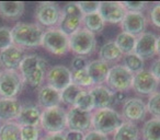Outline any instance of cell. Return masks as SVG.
Returning <instances> with one entry per match:
<instances>
[{
	"label": "cell",
	"instance_id": "1",
	"mask_svg": "<svg viewBox=\"0 0 160 140\" xmlns=\"http://www.w3.org/2000/svg\"><path fill=\"white\" fill-rule=\"evenodd\" d=\"M47 61L36 54L25 55L19 67V72L24 83L32 88H41L45 81Z\"/></svg>",
	"mask_w": 160,
	"mask_h": 140
},
{
	"label": "cell",
	"instance_id": "2",
	"mask_svg": "<svg viewBox=\"0 0 160 140\" xmlns=\"http://www.w3.org/2000/svg\"><path fill=\"white\" fill-rule=\"evenodd\" d=\"M44 30L36 23L19 22L11 29L12 44L22 49L36 48L42 44Z\"/></svg>",
	"mask_w": 160,
	"mask_h": 140
},
{
	"label": "cell",
	"instance_id": "3",
	"mask_svg": "<svg viewBox=\"0 0 160 140\" xmlns=\"http://www.w3.org/2000/svg\"><path fill=\"white\" fill-rule=\"evenodd\" d=\"M123 122L122 115L112 107L94 109L91 117V129L108 136L115 133Z\"/></svg>",
	"mask_w": 160,
	"mask_h": 140
},
{
	"label": "cell",
	"instance_id": "4",
	"mask_svg": "<svg viewBox=\"0 0 160 140\" xmlns=\"http://www.w3.org/2000/svg\"><path fill=\"white\" fill-rule=\"evenodd\" d=\"M40 127L46 133H65L67 130V111L60 106L43 109Z\"/></svg>",
	"mask_w": 160,
	"mask_h": 140
},
{
	"label": "cell",
	"instance_id": "5",
	"mask_svg": "<svg viewBox=\"0 0 160 140\" xmlns=\"http://www.w3.org/2000/svg\"><path fill=\"white\" fill-rule=\"evenodd\" d=\"M83 14L78 2H68L62 8V17L57 27L66 35L70 36L82 27Z\"/></svg>",
	"mask_w": 160,
	"mask_h": 140
},
{
	"label": "cell",
	"instance_id": "6",
	"mask_svg": "<svg viewBox=\"0 0 160 140\" xmlns=\"http://www.w3.org/2000/svg\"><path fill=\"white\" fill-rule=\"evenodd\" d=\"M97 48L96 34L81 27L69 36V51L76 56H89L94 53Z\"/></svg>",
	"mask_w": 160,
	"mask_h": 140
},
{
	"label": "cell",
	"instance_id": "7",
	"mask_svg": "<svg viewBox=\"0 0 160 140\" xmlns=\"http://www.w3.org/2000/svg\"><path fill=\"white\" fill-rule=\"evenodd\" d=\"M41 46L53 55H65L69 51V36L58 27L47 29L43 34Z\"/></svg>",
	"mask_w": 160,
	"mask_h": 140
},
{
	"label": "cell",
	"instance_id": "8",
	"mask_svg": "<svg viewBox=\"0 0 160 140\" xmlns=\"http://www.w3.org/2000/svg\"><path fill=\"white\" fill-rule=\"evenodd\" d=\"M23 87L24 81L19 70H2L0 74V99H16Z\"/></svg>",
	"mask_w": 160,
	"mask_h": 140
},
{
	"label": "cell",
	"instance_id": "9",
	"mask_svg": "<svg viewBox=\"0 0 160 140\" xmlns=\"http://www.w3.org/2000/svg\"><path fill=\"white\" fill-rule=\"evenodd\" d=\"M134 75L129 72L123 65H114L109 70L107 87L113 92H126L132 89Z\"/></svg>",
	"mask_w": 160,
	"mask_h": 140
},
{
	"label": "cell",
	"instance_id": "10",
	"mask_svg": "<svg viewBox=\"0 0 160 140\" xmlns=\"http://www.w3.org/2000/svg\"><path fill=\"white\" fill-rule=\"evenodd\" d=\"M62 17V8L55 2H40L35 8L36 24L41 27H57Z\"/></svg>",
	"mask_w": 160,
	"mask_h": 140
},
{
	"label": "cell",
	"instance_id": "11",
	"mask_svg": "<svg viewBox=\"0 0 160 140\" xmlns=\"http://www.w3.org/2000/svg\"><path fill=\"white\" fill-rule=\"evenodd\" d=\"M45 81L47 85L62 92L69 84H71V70L65 66H53L47 69Z\"/></svg>",
	"mask_w": 160,
	"mask_h": 140
},
{
	"label": "cell",
	"instance_id": "12",
	"mask_svg": "<svg viewBox=\"0 0 160 140\" xmlns=\"http://www.w3.org/2000/svg\"><path fill=\"white\" fill-rule=\"evenodd\" d=\"M92 112H86L71 106L67 111V129L86 133L91 130Z\"/></svg>",
	"mask_w": 160,
	"mask_h": 140
},
{
	"label": "cell",
	"instance_id": "13",
	"mask_svg": "<svg viewBox=\"0 0 160 140\" xmlns=\"http://www.w3.org/2000/svg\"><path fill=\"white\" fill-rule=\"evenodd\" d=\"M159 82L149 70H142L134 75L132 89L142 95H151L157 92Z\"/></svg>",
	"mask_w": 160,
	"mask_h": 140
},
{
	"label": "cell",
	"instance_id": "14",
	"mask_svg": "<svg viewBox=\"0 0 160 140\" xmlns=\"http://www.w3.org/2000/svg\"><path fill=\"white\" fill-rule=\"evenodd\" d=\"M126 8L124 7L123 2L116 1H103L100 2L98 13L101 16L104 22L109 23H121L127 13Z\"/></svg>",
	"mask_w": 160,
	"mask_h": 140
},
{
	"label": "cell",
	"instance_id": "15",
	"mask_svg": "<svg viewBox=\"0 0 160 140\" xmlns=\"http://www.w3.org/2000/svg\"><path fill=\"white\" fill-rule=\"evenodd\" d=\"M147 114L146 103L138 98L127 99L126 102L122 107V117L126 122H131L135 124L136 122H140L145 118Z\"/></svg>",
	"mask_w": 160,
	"mask_h": 140
},
{
	"label": "cell",
	"instance_id": "16",
	"mask_svg": "<svg viewBox=\"0 0 160 140\" xmlns=\"http://www.w3.org/2000/svg\"><path fill=\"white\" fill-rule=\"evenodd\" d=\"M156 44H157V36L151 32H144L136 37L134 53L144 60L151 59L157 54Z\"/></svg>",
	"mask_w": 160,
	"mask_h": 140
},
{
	"label": "cell",
	"instance_id": "17",
	"mask_svg": "<svg viewBox=\"0 0 160 140\" xmlns=\"http://www.w3.org/2000/svg\"><path fill=\"white\" fill-rule=\"evenodd\" d=\"M120 24L122 32L137 37L138 35L145 32L147 25V18L142 12H127Z\"/></svg>",
	"mask_w": 160,
	"mask_h": 140
},
{
	"label": "cell",
	"instance_id": "18",
	"mask_svg": "<svg viewBox=\"0 0 160 140\" xmlns=\"http://www.w3.org/2000/svg\"><path fill=\"white\" fill-rule=\"evenodd\" d=\"M24 57V49L12 44L0 51V67H2L3 70H19Z\"/></svg>",
	"mask_w": 160,
	"mask_h": 140
},
{
	"label": "cell",
	"instance_id": "19",
	"mask_svg": "<svg viewBox=\"0 0 160 140\" xmlns=\"http://www.w3.org/2000/svg\"><path fill=\"white\" fill-rule=\"evenodd\" d=\"M89 92L93 101L94 109H108L113 106L114 92L111 91L107 85H94L89 89Z\"/></svg>",
	"mask_w": 160,
	"mask_h": 140
},
{
	"label": "cell",
	"instance_id": "20",
	"mask_svg": "<svg viewBox=\"0 0 160 140\" xmlns=\"http://www.w3.org/2000/svg\"><path fill=\"white\" fill-rule=\"evenodd\" d=\"M62 99L60 92L48 85H42L38 92V106L42 107L43 109H51V107L60 106Z\"/></svg>",
	"mask_w": 160,
	"mask_h": 140
},
{
	"label": "cell",
	"instance_id": "21",
	"mask_svg": "<svg viewBox=\"0 0 160 140\" xmlns=\"http://www.w3.org/2000/svg\"><path fill=\"white\" fill-rule=\"evenodd\" d=\"M21 109L18 99H0V122H16Z\"/></svg>",
	"mask_w": 160,
	"mask_h": 140
},
{
	"label": "cell",
	"instance_id": "22",
	"mask_svg": "<svg viewBox=\"0 0 160 140\" xmlns=\"http://www.w3.org/2000/svg\"><path fill=\"white\" fill-rule=\"evenodd\" d=\"M86 69L94 85H102L103 83H105L110 70V67L107 62L100 59L92 60L89 61Z\"/></svg>",
	"mask_w": 160,
	"mask_h": 140
},
{
	"label": "cell",
	"instance_id": "23",
	"mask_svg": "<svg viewBox=\"0 0 160 140\" xmlns=\"http://www.w3.org/2000/svg\"><path fill=\"white\" fill-rule=\"evenodd\" d=\"M42 111L36 105H25L22 106L16 122L20 126H35L40 127Z\"/></svg>",
	"mask_w": 160,
	"mask_h": 140
},
{
	"label": "cell",
	"instance_id": "24",
	"mask_svg": "<svg viewBox=\"0 0 160 140\" xmlns=\"http://www.w3.org/2000/svg\"><path fill=\"white\" fill-rule=\"evenodd\" d=\"M24 8V2L21 1H0V16L8 20H17L23 16Z\"/></svg>",
	"mask_w": 160,
	"mask_h": 140
},
{
	"label": "cell",
	"instance_id": "25",
	"mask_svg": "<svg viewBox=\"0 0 160 140\" xmlns=\"http://www.w3.org/2000/svg\"><path fill=\"white\" fill-rule=\"evenodd\" d=\"M123 58L122 51L118 49L114 41H109L101 46L99 51V59L109 64H115Z\"/></svg>",
	"mask_w": 160,
	"mask_h": 140
},
{
	"label": "cell",
	"instance_id": "26",
	"mask_svg": "<svg viewBox=\"0 0 160 140\" xmlns=\"http://www.w3.org/2000/svg\"><path fill=\"white\" fill-rule=\"evenodd\" d=\"M139 130L134 123L124 122L113 133V140H138Z\"/></svg>",
	"mask_w": 160,
	"mask_h": 140
},
{
	"label": "cell",
	"instance_id": "27",
	"mask_svg": "<svg viewBox=\"0 0 160 140\" xmlns=\"http://www.w3.org/2000/svg\"><path fill=\"white\" fill-rule=\"evenodd\" d=\"M105 22L98 12L91 14H86L82 18V27L91 33H100L104 29Z\"/></svg>",
	"mask_w": 160,
	"mask_h": 140
},
{
	"label": "cell",
	"instance_id": "28",
	"mask_svg": "<svg viewBox=\"0 0 160 140\" xmlns=\"http://www.w3.org/2000/svg\"><path fill=\"white\" fill-rule=\"evenodd\" d=\"M142 140H160V118L152 117L142 128Z\"/></svg>",
	"mask_w": 160,
	"mask_h": 140
},
{
	"label": "cell",
	"instance_id": "29",
	"mask_svg": "<svg viewBox=\"0 0 160 140\" xmlns=\"http://www.w3.org/2000/svg\"><path fill=\"white\" fill-rule=\"evenodd\" d=\"M114 43L118 47V49L122 51L123 55H127V54L134 53V48H135L136 44V36L125 33V32H121L115 37Z\"/></svg>",
	"mask_w": 160,
	"mask_h": 140
},
{
	"label": "cell",
	"instance_id": "30",
	"mask_svg": "<svg viewBox=\"0 0 160 140\" xmlns=\"http://www.w3.org/2000/svg\"><path fill=\"white\" fill-rule=\"evenodd\" d=\"M0 140H21V126L17 122L3 123L0 130Z\"/></svg>",
	"mask_w": 160,
	"mask_h": 140
},
{
	"label": "cell",
	"instance_id": "31",
	"mask_svg": "<svg viewBox=\"0 0 160 140\" xmlns=\"http://www.w3.org/2000/svg\"><path fill=\"white\" fill-rule=\"evenodd\" d=\"M122 59H123V66L133 75L144 70V66H145L144 59H142V58L136 55L135 53L123 55Z\"/></svg>",
	"mask_w": 160,
	"mask_h": 140
},
{
	"label": "cell",
	"instance_id": "32",
	"mask_svg": "<svg viewBox=\"0 0 160 140\" xmlns=\"http://www.w3.org/2000/svg\"><path fill=\"white\" fill-rule=\"evenodd\" d=\"M71 83L83 90H89V89H91L92 87H94L91 78H90V76L88 75L87 69L77 70V71H71Z\"/></svg>",
	"mask_w": 160,
	"mask_h": 140
},
{
	"label": "cell",
	"instance_id": "33",
	"mask_svg": "<svg viewBox=\"0 0 160 140\" xmlns=\"http://www.w3.org/2000/svg\"><path fill=\"white\" fill-rule=\"evenodd\" d=\"M72 106L77 107V109H81V111L86 112H93V101H92L91 94H90L89 90H81L79 94L77 95Z\"/></svg>",
	"mask_w": 160,
	"mask_h": 140
},
{
	"label": "cell",
	"instance_id": "34",
	"mask_svg": "<svg viewBox=\"0 0 160 140\" xmlns=\"http://www.w3.org/2000/svg\"><path fill=\"white\" fill-rule=\"evenodd\" d=\"M83 89H80L77 85L75 84H69L66 89H64L62 92H60V99H62V103H65L67 105H70L72 106L73 103H75V100L77 98V95L79 94V92Z\"/></svg>",
	"mask_w": 160,
	"mask_h": 140
},
{
	"label": "cell",
	"instance_id": "35",
	"mask_svg": "<svg viewBox=\"0 0 160 140\" xmlns=\"http://www.w3.org/2000/svg\"><path fill=\"white\" fill-rule=\"evenodd\" d=\"M146 106L148 113H150L156 118H160V92L157 91L149 95Z\"/></svg>",
	"mask_w": 160,
	"mask_h": 140
},
{
	"label": "cell",
	"instance_id": "36",
	"mask_svg": "<svg viewBox=\"0 0 160 140\" xmlns=\"http://www.w3.org/2000/svg\"><path fill=\"white\" fill-rule=\"evenodd\" d=\"M41 127L21 126V140H40Z\"/></svg>",
	"mask_w": 160,
	"mask_h": 140
},
{
	"label": "cell",
	"instance_id": "37",
	"mask_svg": "<svg viewBox=\"0 0 160 140\" xmlns=\"http://www.w3.org/2000/svg\"><path fill=\"white\" fill-rule=\"evenodd\" d=\"M12 45L11 29L8 27H0V51Z\"/></svg>",
	"mask_w": 160,
	"mask_h": 140
},
{
	"label": "cell",
	"instance_id": "38",
	"mask_svg": "<svg viewBox=\"0 0 160 140\" xmlns=\"http://www.w3.org/2000/svg\"><path fill=\"white\" fill-rule=\"evenodd\" d=\"M78 6H79L83 16H86V14H91L94 13V12H98L100 2H97V1H93V2L82 1V2H78Z\"/></svg>",
	"mask_w": 160,
	"mask_h": 140
},
{
	"label": "cell",
	"instance_id": "39",
	"mask_svg": "<svg viewBox=\"0 0 160 140\" xmlns=\"http://www.w3.org/2000/svg\"><path fill=\"white\" fill-rule=\"evenodd\" d=\"M149 19L152 25L160 29V2L155 3L149 10Z\"/></svg>",
	"mask_w": 160,
	"mask_h": 140
},
{
	"label": "cell",
	"instance_id": "40",
	"mask_svg": "<svg viewBox=\"0 0 160 140\" xmlns=\"http://www.w3.org/2000/svg\"><path fill=\"white\" fill-rule=\"evenodd\" d=\"M89 64L87 57L86 56H75L71 61V69L72 71H77V70H82L86 69Z\"/></svg>",
	"mask_w": 160,
	"mask_h": 140
},
{
	"label": "cell",
	"instance_id": "41",
	"mask_svg": "<svg viewBox=\"0 0 160 140\" xmlns=\"http://www.w3.org/2000/svg\"><path fill=\"white\" fill-rule=\"evenodd\" d=\"M124 7L126 8V10L128 12H142V10H145L148 6L147 2H142V1H137V2H134V1H125L123 2Z\"/></svg>",
	"mask_w": 160,
	"mask_h": 140
},
{
	"label": "cell",
	"instance_id": "42",
	"mask_svg": "<svg viewBox=\"0 0 160 140\" xmlns=\"http://www.w3.org/2000/svg\"><path fill=\"white\" fill-rule=\"evenodd\" d=\"M83 140H109V138H108L107 135H103V133H99V131L91 129V130L85 133Z\"/></svg>",
	"mask_w": 160,
	"mask_h": 140
},
{
	"label": "cell",
	"instance_id": "43",
	"mask_svg": "<svg viewBox=\"0 0 160 140\" xmlns=\"http://www.w3.org/2000/svg\"><path fill=\"white\" fill-rule=\"evenodd\" d=\"M64 133L66 140H83V137H85V133L77 130H69V129H67Z\"/></svg>",
	"mask_w": 160,
	"mask_h": 140
},
{
	"label": "cell",
	"instance_id": "44",
	"mask_svg": "<svg viewBox=\"0 0 160 140\" xmlns=\"http://www.w3.org/2000/svg\"><path fill=\"white\" fill-rule=\"evenodd\" d=\"M40 140H66L64 133H45L43 137L40 138Z\"/></svg>",
	"mask_w": 160,
	"mask_h": 140
},
{
	"label": "cell",
	"instance_id": "45",
	"mask_svg": "<svg viewBox=\"0 0 160 140\" xmlns=\"http://www.w3.org/2000/svg\"><path fill=\"white\" fill-rule=\"evenodd\" d=\"M149 71L155 76V78L157 79L158 82L160 83V58L157 60H155V61L151 64L150 70H149Z\"/></svg>",
	"mask_w": 160,
	"mask_h": 140
},
{
	"label": "cell",
	"instance_id": "46",
	"mask_svg": "<svg viewBox=\"0 0 160 140\" xmlns=\"http://www.w3.org/2000/svg\"><path fill=\"white\" fill-rule=\"evenodd\" d=\"M126 102V93L125 92H114L113 95V105L121 104Z\"/></svg>",
	"mask_w": 160,
	"mask_h": 140
},
{
	"label": "cell",
	"instance_id": "47",
	"mask_svg": "<svg viewBox=\"0 0 160 140\" xmlns=\"http://www.w3.org/2000/svg\"><path fill=\"white\" fill-rule=\"evenodd\" d=\"M156 51H157V55L160 56V35L157 37V44H156Z\"/></svg>",
	"mask_w": 160,
	"mask_h": 140
},
{
	"label": "cell",
	"instance_id": "48",
	"mask_svg": "<svg viewBox=\"0 0 160 140\" xmlns=\"http://www.w3.org/2000/svg\"><path fill=\"white\" fill-rule=\"evenodd\" d=\"M1 127H2V124H1V122H0V130H1Z\"/></svg>",
	"mask_w": 160,
	"mask_h": 140
},
{
	"label": "cell",
	"instance_id": "49",
	"mask_svg": "<svg viewBox=\"0 0 160 140\" xmlns=\"http://www.w3.org/2000/svg\"><path fill=\"white\" fill-rule=\"evenodd\" d=\"M1 72H2V70H1V67H0V74H1Z\"/></svg>",
	"mask_w": 160,
	"mask_h": 140
}]
</instances>
